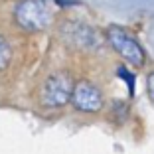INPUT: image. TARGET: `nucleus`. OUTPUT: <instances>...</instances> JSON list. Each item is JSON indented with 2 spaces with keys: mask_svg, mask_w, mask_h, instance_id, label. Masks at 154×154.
Masks as SVG:
<instances>
[{
  "mask_svg": "<svg viewBox=\"0 0 154 154\" xmlns=\"http://www.w3.org/2000/svg\"><path fill=\"white\" fill-rule=\"evenodd\" d=\"M57 4L54 0H22L14 10L18 26L26 32H42L51 24Z\"/></svg>",
  "mask_w": 154,
  "mask_h": 154,
  "instance_id": "obj_1",
  "label": "nucleus"
},
{
  "mask_svg": "<svg viewBox=\"0 0 154 154\" xmlns=\"http://www.w3.org/2000/svg\"><path fill=\"white\" fill-rule=\"evenodd\" d=\"M107 40L109 44L115 48L119 55L122 59H127L131 65L134 67H140L144 63V50H142V45L131 36V32H127L125 28L121 26H111L107 30Z\"/></svg>",
  "mask_w": 154,
  "mask_h": 154,
  "instance_id": "obj_2",
  "label": "nucleus"
},
{
  "mask_svg": "<svg viewBox=\"0 0 154 154\" xmlns=\"http://www.w3.org/2000/svg\"><path fill=\"white\" fill-rule=\"evenodd\" d=\"M71 79L65 73H55V75L48 77V81L44 83L40 93V101L44 107H61L67 101H71Z\"/></svg>",
  "mask_w": 154,
  "mask_h": 154,
  "instance_id": "obj_3",
  "label": "nucleus"
},
{
  "mask_svg": "<svg viewBox=\"0 0 154 154\" xmlns=\"http://www.w3.org/2000/svg\"><path fill=\"white\" fill-rule=\"evenodd\" d=\"M71 103L77 111H85V113H95L103 107V95L93 83L89 81H79L73 87L71 93Z\"/></svg>",
  "mask_w": 154,
  "mask_h": 154,
  "instance_id": "obj_4",
  "label": "nucleus"
},
{
  "mask_svg": "<svg viewBox=\"0 0 154 154\" xmlns=\"http://www.w3.org/2000/svg\"><path fill=\"white\" fill-rule=\"evenodd\" d=\"M12 59V50H10L8 42L4 38H0V69H6Z\"/></svg>",
  "mask_w": 154,
  "mask_h": 154,
  "instance_id": "obj_5",
  "label": "nucleus"
},
{
  "mask_svg": "<svg viewBox=\"0 0 154 154\" xmlns=\"http://www.w3.org/2000/svg\"><path fill=\"white\" fill-rule=\"evenodd\" d=\"M119 75L121 77H125V79H127V85H128V91H131V95H132V91H134V77L131 75V73L127 71V69L125 67H121L119 69Z\"/></svg>",
  "mask_w": 154,
  "mask_h": 154,
  "instance_id": "obj_6",
  "label": "nucleus"
},
{
  "mask_svg": "<svg viewBox=\"0 0 154 154\" xmlns=\"http://www.w3.org/2000/svg\"><path fill=\"white\" fill-rule=\"evenodd\" d=\"M146 87H148L150 101L154 103V71H150V73H148V79H146Z\"/></svg>",
  "mask_w": 154,
  "mask_h": 154,
  "instance_id": "obj_7",
  "label": "nucleus"
}]
</instances>
